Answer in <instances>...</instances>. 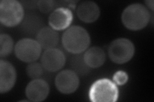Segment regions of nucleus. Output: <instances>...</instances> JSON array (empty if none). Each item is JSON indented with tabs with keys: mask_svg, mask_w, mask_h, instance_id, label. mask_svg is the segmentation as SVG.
<instances>
[{
	"mask_svg": "<svg viewBox=\"0 0 154 102\" xmlns=\"http://www.w3.org/2000/svg\"><path fill=\"white\" fill-rule=\"evenodd\" d=\"M65 49L74 54L85 51L90 45L91 38L88 32L79 26H71L64 33L62 38Z\"/></svg>",
	"mask_w": 154,
	"mask_h": 102,
	"instance_id": "obj_1",
	"label": "nucleus"
},
{
	"mask_svg": "<svg viewBox=\"0 0 154 102\" xmlns=\"http://www.w3.org/2000/svg\"><path fill=\"white\" fill-rule=\"evenodd\" d=\"M150 15L147 8L139 3L132 4L124 10L122 21L124 26L132 31L145 28L150 21Z\"/></svg>",
	"mask_w": 154,
	"mask_h": 102,
	"instance_id": "obj_2",
	"label": "nucleus"
},
{
	"mask_svg": "<svg viewBox=\"0 0 154 102\" xmlns=\"http://www.w3.org/2000/svg\"><path fill=\"white\" fill-rule=\"evenodd\" d=\"M89 98L94 102H114L118 98V89L110 80L100 79L91 86Z\"/></svg>",
	"mask_w": 154,
	"mask_h": 102,
	"instance_id": "obj_3",
	"label": "nucleus"
},
{
	"mask_svg": "<svg viewBox=\"0 0 154 102\" xmlns=\"http://www.w3.org/2000/svg\"><path fill=\"white\" fill-rule=\"evenodd\" d=\"M24 17L22 4L15 0H2L0 3V21L4 26L14 27Z\"/></svg>",
	"mask_w": 154,
	"mask_h": 102,
	"instance_id": "obj_4",
	"label": "nucleus"
},
{
	"mask_svg": "<svg viewBox=\"0 0 154 102\" xmlns=\"http://www.w3.org/2000/svg\"><path fill=\"white\" fill-rule=\"evenodd\" d=\"M135 47L127 38H118L110 43L108 53L111 61L117 64H123L131 60L134 55Z\"/></svg>",
	"mask_w": 154,
	"mask_h": 102,
	"instance_id": "obj_5",
	"label": "nucleus"
},
{
	"mask_svg": "<svg viewBox=\"0 0 154 102\" xmlns=\"http://www.w3.org/2000/svg\"><path fill=\"white\" fill-rule=\"evenodd\" d=\"M41 48L37 40L31 38H23L16 43L14 51L19 60L25 63H32L40 57Z\"/></svg>",
	"mask_w": 154,
	"mask_h": 102,
	"instance_id": "obj_6",
	"label": "nucleus"
},
{
	"mask_svg": "<svg viewBox=\"0 0 154 102\" xmlns=\"http://www.w3.org/2000/svg\"><path fill=\"white\" fill-rule=\"evenodd\" d=\"M57 89L63 94L73 93L78 89L79 77L72 70H65L58 74L55 78Z\"/></svg>",
	"mask_w": 154,
	"mask_h": 102,
	"instance_id": "obj_7",
	"label": "nucleus"
},
{
	"mask_svg": "<svg viewBox=\"0 0 154 102\" xmlns=\"http://www.w3.org/2000/svg\"><path fill=\"white\" fill-rule=\"evenodd\" d=\"M66 63V57L63 52L56 48L45 51L41 57V64L48 71L55 72L60 70Z\"/></svg>",
	"mask_w": 154,
	"mask_h": 102,
	"instance_id": "obj_8",
	"label": "nucleus"
},
{
	"mask_svg": "<svg viewBox=\"0 0 154 102\" xmlns=\"http://www.w3.org/2000/svg\"><path fill=\"white\" fill-rule=\"evenodd\" d=\"M50 86L48 82L41 79H33L28 84L26 88V96L32 101H44L48 96Z\"/></svg>",
	"mask_w": 154,
	"mask_h": 102,
	"instance_id": "obj_9",
	"label": "nucleus"
},
{
	"mask_svg": "<svg viewBox=\"0 0 154 102\" xmlns=\"http://www.w3.org/2000/svg\"><path fill=\"white\" fill-rule=\"evenodd\" d=\"M16 80V71L8 61H0V93H5L14 87Z\"/></svg>",
	"mask_w": 154,
	"mask_h": 102,
	"instance_id": "obj_10",
	"label": "nucleus"
},
{
	"mask_svg": "<svg viewBox=\"0 0 154 102\" xmlns=\"http://www.w3.org/2000/svg\"><path fill=\"white\" fill-rule=\"evenodd\" d=\"M73 18V13L69 9L59 8L50 14L49 24L51 28L56 31L63 30L69 27Z\"/></svg>",
	"mask_w": 154,
	"mask_h": 102,
	"instance_id": "obj_11",
	"label": "nucleus"
},
{
	"mask_svg": "<svg viewBox=\"0 0 154 102\" xmlns=\"http://www.w3.org/2000/svg\"><path fill=\"white\" fill-rule=\"evenodd\" d=\"M76 13L82 21L86 23L95 22L98 19L100 10L98 5L93 1L81 3L76 10Z\"/></svg>",
	"mask_w": 154,
	"mask_h": 102,
	"instance_id": "obj_12",
	"label": "nucleus"
},
{
	"mask_svg": "<svg viewBox=\"0 0 154 102\" xmlns=\"http://www.w3.org/2000/svg\"><path fill=\"white\" fill-rule=\"evenodd\" d=\"M36 38L41 47L47 50L55 48L59 43V33L53 28L45 27L38 31Z\"/></svg>",
	"mask_w": 154,
	"mask_h": 102,
	"instance_id": "obj_13",
	"label": "nucleus"
},
{
	"mask_svg": "<svg viewBox=\"0 0 154 102\" xmlns=\"http://www.w3.org/2000/svg\"><path fill=\"white\" fill-rule=\"evenodd\" d=\"M105 54L102 48L93 47L87 51L84 55V60L89 68H96L103 65L105 61Z\"/></svg>",
	"mask_w": 154,
	"mask_h": 102,
	"instance_id": "obj_14",
	"label": "nucleus"
},
{
	"mask_svg": "<svg viewBox=\"0 0 154 102\" xmlns=\"http://www.w3.org/2000/svg\"><path fill=\"white\" fill-rule=\"evenodd\" d=\"M71 66L72 70L76 74L84 75L88 74L90 71V68L85 64L84 57L82 56H75L71 59Z\"/></svg>",
	"mask_w": 154,
	"mask_h": 102,
	"instance_id": "obj_15",
	"label": "nucleus"
},
{
	"mask_svg": "<svg viewBox=\"0 0 154 102\" xmlns=\"http://www.w3.org/2000/svg\"><path fill=\"white\" fill-rule=\"evenodd\" d=\"M14 42L11 36L7 34H2L0 36V56L5 57L12 52Z\"/></svg>",
	"mask_w": 154,
	"mask_h": 102,
	"instance_id": "obj_16",
	"label": "nucleus"
},
{
	"mask_svg": "<svg viewBox=\"0 0 154 102\" xmlns=\"http://www.w3.org/2000/svg\"><path fill=\"white\" fill-rule=\"evenodd\" d=\"M26 73L30 78L33 79H38L43 74V66L40 63L32 62L28 65Z\"/></svg>",
	"mask_w": 154,
	"mask_h": 102,
	"instance_id": "obj_17",
	"label": "nucleus"
},
{
	"mask_svg": "<svg viewBox=\"0 0 154 102\" xmlns=\"http://www.w3.org/2000/svg\"><path fill=\"white\" fill-rule=\"evenodd\" d=\"M54 1H47V0H42L37 2V7L39 10L44 13H48L51 11L54 7Z\"/></svg>",
	"mask_w": 154,
	"mask_h": 102,
	"instance_id": "obj_18",
	"label": "nucleus"
},
{
	"mask_svg": "<svg viewBox=\"0 0 154 102\" xmlns=\"http://www.w3.org/2000/svg\"><path fill=\"white\" fill-rule=\"evenodd\" d=\"M114 81L118 85H123L128 80V75L123 71H117L114 75Z\"/></svg>",
	"mask_w": 154,
	"mask_h": 102,
	"instance_id": "obj_19",
	"label": "nucleus"
},
{
	"mask_svg": "<svg viewBox=\"0 0 154 102\" xmlns=\"http://www.w3.org/2000/svg\"><path fill=\"white\" fill-rule=\"evenodd\" d=\"M145 3L146 4V5L150 8L152 11H153V3H154V2H153V0H151V1H150V0H149V1H145Z\"/></svg>",
	"mask_w": 154,
	"mask_h": 102,
	"instance_id": "obj_20",
	"label": "nucleus"
}]
</instances>
